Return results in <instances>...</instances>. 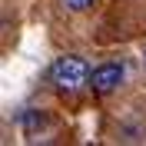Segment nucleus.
Listing matches in <instances>:
<instances>
[{
  "label": "nucleus",
  "instance_id": "f03ea898",
  "mask_svg": "<svg viewBox=\"0 0 146 146\" xmlns=\"http://www.w3.org/2000/svg\"><path fill=\"white\" fill-rule=\"evenodd\" d=\"M123 80H126V66L119 63V60H106V63L93 66L90 90L96 93V96H110V93H116L119 86H123Z\"/></svg>",
  "mask_w": 146,
  "mask_h": 146
},
{
  "label": "nucleus",
  "instance_id": "20e7f679",
  "mask_svg": "<svg viewBox=\"0 0 146 146\" xmlns=\"http://www.w3.org/2000/svg\"><path fill=\"white\" fill-rule=\"evenodd\" d=\"M143 66H146V53H143Z\"/></svg>",
  "mask_w": 146,
  "mask_h": 146
},
{
  "label": "nucleus",
  "instance_id": "f257e3e1",
  "mask_svg": "<svg viewBox=\"0 0 146 146\" xmlns=\"http://www.w3.org/2000/svg\"><path fill=\"white\" fill-rule=\"evenodd\" d=\"M90 63L76 53H66V56H56L50 63V83H53L56 93L63 96H76L83 86H90Z\"/></svg>",
  "mask_w": 146,
  "mask_h": 146
},
{
  "label": "nucleus",
  "instance_id": "7ed1b4c3",
  "mask_svg": "<svg viewBox=\"0 0 146 146\" xmlns=\"http://www.w3.org/2000/svg\"><path fill=\"white\" fill-rule=\"evenodd\" d=\"M60 3H63L70 13H83V10H93L100 0H60Z\"/></svg>",
  "mask_w": 146,
  "mask_h": 146
}]
</instances>
